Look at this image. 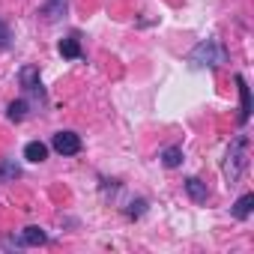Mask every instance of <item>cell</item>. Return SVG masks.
Returning a JSON list of instances; mask_svg holds the SVG:
<instances>
[{
    "mask_svg": "<svg viewBox=\"0 0 254 254\" xmlns=\"http://www.w3.org/2000/svg\"><path fill=\"white\" fill-rule=\"evenodd\" d=\"M245 168H248V138L245 135H236L230 141V147H227V156H224V180L233 186L242 177Z\"/></svg>",
    "mask_w": 254,
    "mask_h": 254,
    "instance_id": "obj_1",
    "label": "cell"
},
{
    "mask_svg": "<svg viewBox=\"0 0 254 254\" xmlns=\"http://www.w3.org/2000/svg\"><path fill=\"white\" fill-rule=\"evenodd\" d=\"M224 48L215 42V39H206V42H200V45H194L191 48V54H189V63L191 66H197V69H203V66H218V63H224Z\"/></svg>",
    "mask_w": 254,
    "mask_h": 254,
    "instance_id": "obj_2",
    "label": "cell"
},
{
    "mask_svg": "<svg viewBox=\"0 0 254 254\" xmlns=\"http://www.w3.org/2000/svg\"><path fill=\"white\" fill-rule=\"evenodd\" d=\"M51 147H54L60 156H75V153H81V138H78L75 132H57V135L51 138Z\"/></svg>",
    "mask_w": 254,
    "mask_h": 254,
    "instance_id": "obj_3",
    "label": "cell"
},
{
    "mask_svg": "<svg viewBox=\"0 0 254 254\" xmlns=\"http://www.w3.org/2000/svg\"><path fill=\"white\" fill-rule=\"evenodd\" d=\"M66 9H69V0H45L42 9H39V15H42L48 24H54V21H60V18L66 15Z\"/></svg>",
    "mask_w": 254,
    "mask_h": 254,
    "instance_id": "obj_4",
    "label": "cell"
},
{
    "mask_svg": "<svg viewBox=\"0 0 254 254\" xmlns=\"http://www.w3.org/2000/svg\"><path fill=\"white\" fill-rule=\"evenodd\" d=\"M236 90H239V102H242V108H239V123L245 126L248 117H251V90H248V84H245L242 75H236Z\"/></svg>",
    "mask_w": 254,
    "mask_h": 254,
    "instance_id": "obj_5",
    "label": "cell"
},
{
    "mask_svg": "<svg viewBox=\"0 0 254 254\" xmlns=\"http://www.w3.org/2000/svg\"><path fill=\"white\" fill-rule=\"evenodd\" d=\"M18 78H21V87H24L27 93H36V96L42 99V84H39V69H36V66H24Z\"/></svg>",
    "mask_w": 254,
    "mask_h": 254,
    "instance_id": "obj_6",
    "label": "cell"
},
{
    "mask_svg": "<svg viewBox=\"0 0 254 254\" xmlns=\"http://www.w3.org/2000/svg\"><path fill=\"white\" fill-rule=\"evenodd\" d=\"M45 242H48V233L42 227H36V224L24 227L21 236H18V245H45Z\"/></svg>",
    "mask_w": 254,
    "mask_h": 254,
    "instance_id": "obj_7",
    "label": "cell"
},
{
    "mask_svg": "<svg viewBox=\"0 0 254 254\" xmlns=\"http://www.w3.org/2000/svg\"><path fill=\"white\" fill-rule=\"evenodd\" d=\"M186 191H189V197H191L194 203H206V197H209L206 183H200L197 177H189V180H186Z\"/></svg>",
    "mask_w": 254,
    "mask_h": 254,
    "instance_id": "obj_8",
    "label": "cell"
},
{
    "mask_svg": "<svg viewBox=\"0 0 254 254\" xmlns=\"http://www.w3.org/2000/svg\"><path fill=\"white\" fill-rule=\"evenodd\" d=\"M60 54H63L66 60H78V57H81V39H78V33H69V36L60 42Z\"/></svg>",
    "mask_w": 254,
    "mask_h": 254,
    "instance_id": "obj_9",
    "label": "cell"
},
{
    "mask_svg": "<svg viewBox=\"0 0 254 254\" xmlns=\"http://www.w3.org/2000/svg\"><path fill=\"white\" fill-rule=\"evenodd\" d=\"M24 159H27V162H33V165H39V162H45V159H48V147H45L42 141H30V144L24 147Z\"/></svg>",
    "mask_w": 254,
    "mask_h": 254,
    "instance_id": "obj_10",
    "label": "cell"
},
{
    "mask_svg": "<svg viewBox=\"0 0 254 254\" xmlns=\"http://www.w3.org/2000/svg\"><path fill=\"white\" fill-rule=\"evenodd\" d=\"M251 209H254V194H242V197L233 203V218L245 221V218L251 215Z\"/></svg>",
    "mask_w": 254,
    "mask_h": 254,
    "instance_id": "obj_11",
    "label": "cell"
},
{
    "mask_svg": "<svg viewBox=\"0 0 254 254\" xmlns=\"http://www.w3.org/2000/svg\"><path fill=\"white\" fill-rule=\"evenodd\" d=\"M162 165L165 168H180L183 165V147H165L162 150Z\"/></svg>",
    "mask_w": 254,
    "mask_h": 254,
    "instance_id": "obj_12",
    "label": "cell"
},
{
    "mask_svg": "<svg viewBox=\"0 0 254 254\" xmlns=\"http://www.w3.org/2000/svg\"><path fill=\"white\" fill-rule=\"evenodd\" d=\"M6 114H9V120L21 123V120L27 117V102H24V99H15V102L9 105V111H6Z\"/></svg>",
    "mask_w": 254,
    "mask_h": 254,
    "instance_id": "obj_13",
    "label": "cell"
},
{
    "mask_svg": "<svg viewBox=\"0 0 254 254\" xmlns=\"http://www.w3.org/2000/svg\"><path fill=\"white\" fill-rule=\"evenodd\" d=\"M21 171H18V165L15 162H3L0 165V180H6V177H18Z\"/></svg>",
    "mask_w": 254,
    "mask_h": 254,
    "instance_id": "obj_14",
    "label": "cell"
},
{
    "mask_svg": "<svg viewBox=\"0 0 254 254\" xmlns=\"http://www.w3.org/2000/svg\"><path fill=\"white\" fill-rule=\"evenodd\" d=\"M9 42H12V33H9L6 21H0V51H6V48H9Z\"/></svg>",
    "mask_w": 254,
    "mask_h": 254,
    "instance_id": "obj_15",
    "label": "cell"
},
{
    "mask_svg": "<svg viewBox=\"0 0 254 254\" xmlns=\"http://www.w3.org/2000/svg\"><path fill=\"white\" fill-rule=\"evenodd\" d=\"M144 206H147V200H138V203H132V206H129V215H132V218H138V215L144 212Z\"/></svg>",
    "mask_w": 254,
    "mask_h": 254,
    "instance_id": "obj_16",
    "label": "cell"
}]
</instances>
